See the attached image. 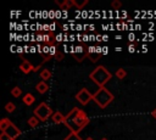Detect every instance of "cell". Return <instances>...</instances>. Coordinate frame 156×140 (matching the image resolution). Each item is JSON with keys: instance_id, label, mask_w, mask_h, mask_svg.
<instances>
[{"instance_id": "14", "label": "cell", "mask_w": 156, "mask_h": 140, "mask_svg": "<svg viewBox=\"0 0 156 140\" xmlns=\"http://www.w3.org/2000/svg\"><path fill=\"white\" fill-rule=\"evenodd\" d=\"M28 125L29 127H32V128H35L38 124H39V119L35 117V116H32V117H29V119H28Z\"/></svg>"}, {"instance_id": "3", "label": "cell", "mask_w": 156, "mask_h": 140, "mask_svg": "<svg viewBox=\"0 0 156 140\" xmlns=\"http://www.w3.org/2000/svg\"><path fill=\"white\" fill-rule=\"evenodd\" d=\"M93 101L100 108H105L113 101V95L106 88H99L98 91L95 94H93Z\"/></svg>"}, {"instance_id": "17", "label": "cell", "mask_w": 156, "mask_h": 140, "mask_svg": "<svg viewBox=\"0 0 156 140\" xmlns=\"http://www.w3.org/2000/svg\"><path fill=\"white\" fill-rule=\"evenodd\" d=\"M11 95H12L13 97H20V96L22 95V90H21L18 86H13V88L11 89Z\"/></svg>"}, {"instance_id": "2", "label": "cell", "mask_w": 156, "mask_h": 140, "mask_svg": "<svg viewBox=\"0 0 156 140\" xmlns=\"http://www.w3.org/2000/svg\"><path fill=\"white\" fill-rule=\"evenodd\" d=\"M89 78L99 86V88H104V85L112 78L111 72L105 67V66H98L96 68H94L90 74Z\"/></svg>"}, {"instance_id": "10", "label": "cell", "mask_w": 156, "mask_h": 140, "mask_svg": "<svg viewBox=\"0 0 156 140\" xmlns=\"http://www.w3.org/2000/svg\"><path fill=\"white\" fill-rule=\"evenodd\" d=\"M22 100H23V103L24 105H27V106H30V105H33L34 103V101H35V97L32 95V94H26L23 97H22Z\"/></svg>"}, {"instance_id": "21", "label": "cell", "mask_w": 156, "mask_h": 140, "mask_svg": "<svg viewBox=\"0 0 156 140\" xmlns=\"http://www.w3.org/2000/svg\"><path fill=\"white\" fill-rule=\"evenodd\" d=\"M55 58H56L57 61H61V60L63 58V54H61V52H60V54H56V55H55Z\"/></svg>"}, {"instance_id": "15", "label": "cell", "mask_w": 156, "mask_h": 140, "mask_svg": "<svg viewBox=\"0 0 156 140\" xmlns=\"http://www.w3.org/2000/svg\"><path fill=\"white\" fill-rule=\"evenodd\" d=\"M72 2H73V5L76 7H78V10H80V9H83L88 4V0H82V1H79V0H72Z\"/></svg>"}, {"instance_id": "9", "label": "cell", "mask_w": 156, "mask_h": 140, "mask_svg": "<svg viewBox=\"0 0 156 140\" xmlns=\"http://www.w3.org/2000/svg\"><path fill=\"white\" fill-rule=\"evenodd\" d=\"M35 89H37V91H38L39 94H45V93L49 90V85H48L44 80H41V82H39V83L35 85Z\"/></svg>"}, {"instance_id": "7", "label": "cell", "mask_w": 156, "mask_h": 140, "mask_svg": "<svg viewBox=\"0 0 156 140\" xmlns=\"http://www.w3.org/2000/svg\"><path fill=\"white\" fill-rule=\"evenodd\" d=\"M20 69L24 73V74H27V73H29V72H32V71H34V66L29 62V61H27L26 58H23V61H22V63L20 65Z\"/></svg>"}, {"instance_id": "20", "label": "cell", "mask_w": 156, "mask_h": 140, "mask_svg": "<svg viewBox=\"0 0 156 140\" xmlns=\"http://www.w3.org/2000/svg\"><path fill=\"white\" fill-rule=\"evenodd\" d=\"M0 140H13V139H12V138H10L7 134L1 133V134H0Z\"/></svg>"}, {"instance_id": "18", "label": "cell", "mask_w": 156, "mask_h": 140, "mask_svg": "<svg viewBox=\"0 0 156 140\" xmlns=\"http://www.w3.org/2000/svg\"><path fill=\"white\" fill-rule=\"evenodd\" d=\"M5 110H6V112L12 113V112L16 110V106H15V103H13V102H7V103L5 105Z\"/></svg>"}, {"instance_id": "26", "label": "cell", "mask_w": 156, "mask_h": 140, "mask_svg": "<svg viewBox=\"0 0 156 140\" xmlns=\"http://www.w3.org/2000/svg\"><path fill=\"white\" fill-rule=\"evenodd\" d=\"M100 140H108V139H107V138H101Z\"/></svg>"}, {"instance_id": "4", "label": "cell", "mask_w": 156, "mask_h": 140, "mask_svg": "<svg viewBox=\"0 0 156 140\" xmlns=\"http://www.w3.org/2000/svg\"><path fill=\"white\" fill-rule=\"evenodd\" d=\"M0 130L1 133H5L7 134L10 138H12L13 140L16 138H18L21 135V129H18L9 118H2L0 119Z\"/></svg>"}, {"instance_id": "1", "label": "cell", "mask_w": 156, "mask_h": 140, "mask_svg": "<svg viewBox=\"0 0 156 140\" xmlns=\"http://www.w3.org/2000/svg\"><path fill=\"white\" fill-rule=\"evenodd\" d=\"M90 119L88 118L87 113L83 110H79L78 107L72 108L68 114H66V121H65V125L76 134H79L80 130H83L88 124H89Z\"/></svg>"}, {"instance_id": "6", "label": "cell", "mask_w": 156, "mask_h": 140, "mask_svg": "<svg viewBox=\"0 0 156 140\" xmlns=\"http://www.w3.org/2000/svg\"><path fill=\"white\" fill-rule=\"evenodd\" d=\"M76 99H77V101H79L82 105H87L89 101L93 100V94H91L88 89L83 88V89H80V90L76 94Z\"/></svg>"}, {"instance_id": "16", "label": "cell", "mask_w": 156, "mask_h": 140, "mask_svg": "<svg viewBox=\"0 0 156 140\" xmlns=\"http://www.w3.org/2000/svg\"><path fill=\"white\" fill-rule=\"evenodd\" d=\"M63 140H83V139L79 136V134H76V133H72L71 131Z\"/></svg>"}, {"instance_id": "11", "label": "cell", "mask_w": 156, "mask_h": 140, "mask_svg": "<svg viewBox=\"0 0 156 140\" xmlns=\"http://www.w3.org/2000/svg\"><path fill=\"white\" fill-rule=\"evenodd\" d=\"M51 75H52V74H51V72H50L48 68H43V69H41V72H40V78H41L44 82H45V80H48V79H50V78H51Z\"/></svg>"}, {"instance_id": "25", "label": "cell", "mask_w": 156, "mask_h": 140, "mask_svg": "<svg viewBox=\"0 0 156 140\" xmlns=\"http://www.w3.org/2000/svg\"><path fill=\"white\" fill-rule=\"evenodd\" d=\"M85 140H94V139H93V138H90V136H89V138H87V139H85Z\"/></svg>"}, {"instance_id": "19", "label": "cell", "mask_w": 156, "mask_h": 140, "mask_svg": "<svg viewBox=\"0 0 156 140\" xmlns=\"http://www.w3.org/2000/svg\"><path fill=\"white\" fill-rule=\"evenodd\" d=\"M111 6H112L113 10H119V9L122 7V2H121L119 0H113V1L111 2Z\"/></svg>"}, {"instance_id": "12", "label": "cell", "mask_w": 156, "mask_h": 140, "mask_svg": "<svg viewBox=\"0 0 156 140\" xmlns=\"http://www.w3.org/2000/svg\"><path fill=\"white\" fill-rule=\"evenodd\" d=\"M56 4H58V2H56ZM72 5H73L72 0H65L63 2H60V4H58V6H60L62 10H68V9H71Z\"/></svg>"}, {"instance_id": "5", "label": "cell", "mask_w": 156, "mask_h": 140, "mask_svg": "<svg viewBox=\"0 0 156 140\" xmlns=\"http://www.w3.org/2000/svg\"><path fill=\"white\" fill-rule=\"evenodd\" d=\"M33 114L40 121V122H45L49 119V117H51L54 114L51 107L46 103V102H40L33 111Z\"/></svg>"}, {"instance_id": "22", "label": "cell", "mask_w": 156, "mask_h": 140, "mask_svg": "<svg viewBox=\"0 0 156 140\" xmlns=\"http://www.w3.org/2000/svg\"><path fill=\"white\" fill-rule=\"evenodd\" d=\"M151 116H152V117H154V118L156 119V107H155V108H154V110L151 111Z\"/></svg>"}, {"instance_id": "23", "label": "cell", "mask_w": 156, "mask_h": 140, "mask_svg": "<svg viewBox=\"0 0 156 140\" xmlns=\"http://www.w3.org/2000/svg\"><path fill=\"white\" fill-rule=\"evenodd\" d=\"M39 68H41V66H40V65H39V66H37V67H34V72L39 71Z\"/></svg>"}, {"instance_id": "24", "label": "cell", "mask_w": 156, "mask_h": 140, "mask_svg": "<svg viewBox=\"0 0 156 140\" xmlns=\"http://www.w3.org/2000/svg\"><path fill=\"white\" fill-rule=\"evenodd\" d=\"M129 51H130V52H133V51H134V46H133V45H130V46H129Z\"/></svg>"}, {"instance_id": "13", "label": "cell", "mask_w": 156, "mask_h": 140, "mask_svg": "<svg viewBox=\"0 0 156 140\" xmlns=\"http://www.w3.org/2000/svg\"><path fill=\"white\" fill-rule=\"evenodd\" d=\"M115 75H116L118 79H124V78L127 77V71H126L124 68H118V69L116 71Z\"/></svg>"}, {"instance_id": "8", "label": "cell", "mask_w": 156, "mask_h": 140, "mask_svg": "<svg viewBox=\"0 0 156 140\" xmlns=\"http://www.w3.org/2000/svg\"><path fill=\"white\" fill-rule=\"evenodd\" d=\"M51 118H52L54 123H63L65 124V121H66V116H63L60 111L54 112V114L51 116Z\"/></svg>"}]
</instances>
